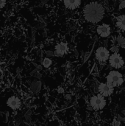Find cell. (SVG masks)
I'll list each match as a JSON object with an SVG mask.
<instances>
[{"label":"cell","instance_id":"277c9868","mask_svg":"<svg viewBox=\"0 0 125 126\" xmlns=\"http://www.w3.org/2000/svg\"><path fill=\"white\" fill-rule=\"evenodd\" d=\"M108 62L110 66L116 69H121L125 66V60L119 52L112 53L109 58Z\"/></svg>","mask_w":125,"mask_h":126},{"label":"cell","instance_id":"9c48e42d","mask_svg":"<svg viewBox=\"0 0 125 126\" xmlns=\"http://www.w3.org/2000/svg\"><path fill=\"white\" fill-rule=\"evenodd\" d=\"M7 105L13 110H17L21 107V103L18 97H17L15 96H13V97H10V98H8V100L7 101Z\"/></svg>","mask_w":125,"mask_h":126},{"label":"cell","instance_id":"8fae6325","mask_svg":"<svg viewBox=\"0 0 125 126\" xmlns=\"http://www.w3.org/2000/svg\"><path fill=\"white\" fill-rule=\"evenodd\" d=\"M116 26L120 31L125 32V14L120 15L116 17Z\"/></svg>","mask_w":125,"mask_h":126},{"label":"cell","instance_id":"ac0fdd59","mask_svg":"<svg viewBox=\"0 0 125 126\" xmlns=\"http://www.w3.org/2000/svg\"><path fill=\"white\" fill-rule=\"evenodd\" d=\"M0 53H1V47H0Z\"/></svg>","mask_w":125,"mask_h":126},{"label":"cell","instance_id":"5bb4252c","mask_svg":"<svg viewBox=\"0 0 125 126\" xmlns=\"http://www.w3.org/2000/svg\"><path fill=\"white\" fill-rule=\"evenodd\" d=\"M110 51L112 52L113 53L115 52H119V46L117 44H113L111 47L110 48Z\"/></svg>","mask_w":125,"mask_h":126},{"label":"cell","instance_id":"8992f818","mask_svg":"<svg viewBox=\"0 0 125 126\" xmlns=\"http://www.w3.org/2000/svg\"><path fill=\"white\" fill-rule=\"evenodd\" d=\"M69 51V45L66 42L61 41L57 44L55 47L54 54L57 57H63L65 55H67Z\"/></svg>","mask_w":125,"mask_h":126},{"label":"cell","instance_id":"5b68a950","mask_svg":"<svg viewBox=\"0 0 125 126\" xmlns=\"http://www.w3.org/2000/svg\"><path fill=\"white\" fill-rule=\"evenodd\" d=\"M110 49H107L105 47H99L97 49L95 52V58L100 63H105L109 60L111 56Z\"/></svg>","mask_w":125,"mask_h":126},{"label":"cell","instance_id":"3957f363","mask_svg":"<svg viewBox=\"0 0 125 126\" xmlns=\"http://www.w3.org/2000/svg\"><path fill=\"white\" fill-rule=\"evenodd\" d=\"M107 104L105 97L101 94L94 95L90 99V106L94 111L102 110Z\"/></svg>","mask_w":125,"mask_h":126},{"label":"cell","instance_id":"e0dca14e","mask_svg":"<svg viewBox=\"0 0 125 126\" xmlns=\"http://www.w3.org/2000/svg\"><path fill=\"white\" fill-rule=\"evenodd\" d=\"M121 126V123L116 120H114L112 123V126Z\"/></svg>","mask_w":125,"mask_h":126},{"label":"cell","instance_id":"30bf717a","mask_svg":"<svg viewBox=\"0 0 125 126\" xmlns=\"http://www.w3.org/2000/svg\"><path fill=\"white\" fill-rule=\"evenodd\" d=\"M63 4L66 8L70 10H74L80 7L81 0H63Z\"/></svg>","mask_w":125,"mask_h":126},{"label":"cell","instance_id":"7a4b0ae2","mask_svg":"<svg viewBox=\"0 0 125 126\" xmlns=\"http://www.w3.org/2000/svg\"><path fill=\"white\" fill-rule=\"evenodd\" d=\"M125 80L123 78V75L116 70L111 71L106 77V83L112 86L113 87H119L121 86Z\"/></svg>","mask_w":125,"mask_h":126},{"label":"cell","instance_id":"6da1fadb","mask_svg":"<svg viewBox=\"0 0 125 126\" xmlns=\"http://www.w3.org/2000/svg\"><path fill=\"white\" fill-rule=\"evenodd\" d=\"M105 16L104 6L97 1H91L87 3L83 10V16L85 21L89 24L99 23Z\"/></svg>","mask_w":125,"mask_h":126},{"label":"cell","instance_id":"4fadbf2b","mask_svg":"<svg viewBox=\"0 0 125 126\" xmlns=\"http://www.w3.org/2000/svg\"><path fill=\"white\" fill-rule=\"evenodd\" d=\"M52 60L51 58H49L48 57L43 58V60L42 61V65L44 68L48 69L52 66Z\"/></svg>","mask_w":125,"mask_h":126},{"label":"cell","instance_id":"52a82bcc","mask_svg":"<svg viewBox=\"0 0 125 126\" xmlns=\"http://www.w3.org/2000/svg\"><path fill=\"white\" fill-rule=\"evenodd\" d=\"M111 27L108 24L106 23H102L100 24L97 26V35L102 38H108L111 35Z\"/></svg>","mask_w":125,"mask_h":126},{"label":"cell","instance_id":"ba28073f","mask_svg":"<svg viewBox=\"0 0 125 126\" xmlns=\"http://www.w3.org/2000/svg\"><path fill=\"white\" fill-rule=\"evenodd\" d=\"M99 93L105 97L111 96L114 92V87L108 84V83H101L98 86Z\"/></svg>","mask_w":125,"mask_h":126},{"label":"cell","instance_id":"2e32d148","mask_svg":"<svg viewBox=\"0 0 125 126\" xmlns=\"http://www.w3.org/2000/svg\"><path fill=\"white\" fill-rule=\"evenodd\" d=\"M125 0H122V1L120 2L119 5V10H122V9H123V8H125Z\"/></svg>","mask_w":125,"mask_h":126},{"label":"cell","instance_id":"7c38bea8","mask_svg":"<svg viewBox=\"0 0 125 126\" xmlns=\"http://www.w3.org/2000/svg\"><path fill=\"white\" fill-rule=\"evenodd\" d=\"M116 44L119 46V47L125 49V38L122 35H119L116 37Z\"/></svg>","mask_w":125,"mask_h":126},{"label":"cell","instance_id":"9a60e30c","mask_svg":"<svg viewBox=\"0 0 125 126\" xmlns=\"http://www.w3.org/2000/svg\"><path fill=\"white\" fill-rule=\"evenodd\" d=\"M6 3V0H0V10L5 7Z\"/></svg>","mask_w":125,"mask_h":126}]
</instances>
